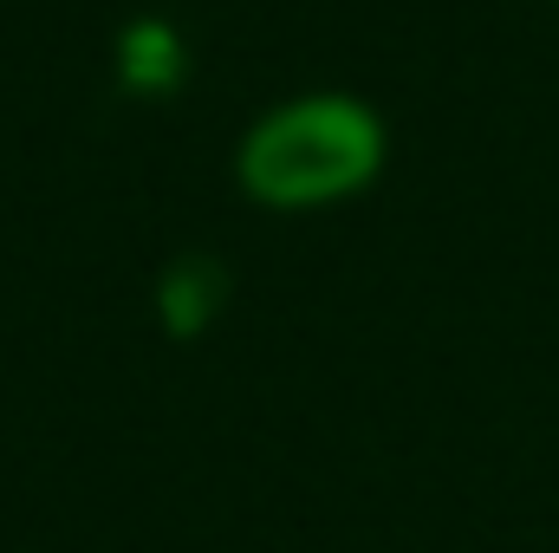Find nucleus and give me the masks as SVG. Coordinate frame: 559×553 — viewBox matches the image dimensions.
I'll list each match as a JSON object with an SVG mask.
<instances>
[{
  "label": "nucleus",
  "instance_id": "nucleus-2",
  "mask_svg": "<svg viewBox=\"0 0 559 553\" xmlns=\"http://www.w3.org/2000/svg\"><path fill=\"white\" fill-rule=\"evenodd\" d=\"M215 286H222V280H215V268H195V261H189L182 274L169 280V293H163L169 326H176V332H195V326L215 313Z\"/></svg>",
  "mask_w": 559,
  "mask_h": 553
},
{
  "label": "nucleus",
  "instance_id": "nucleus-1",
  "mask_svg": "<svg viewBox=\"0 0 559 553\" xmlns=\"http://www.w3.org/2000/svg\"><path fill=\"white\" fill-rule=\"evenodd\" d=\"M384 163V125L358 98H299L280 105L241 138V189L267 209H325L358 196Z\"/></svg>",
  "mask_w": 559,
  "mask_h": 553
}]
</instances>
